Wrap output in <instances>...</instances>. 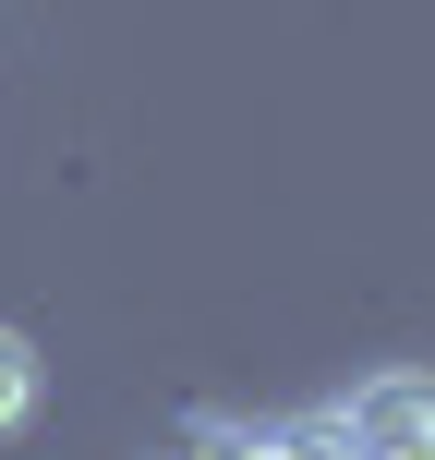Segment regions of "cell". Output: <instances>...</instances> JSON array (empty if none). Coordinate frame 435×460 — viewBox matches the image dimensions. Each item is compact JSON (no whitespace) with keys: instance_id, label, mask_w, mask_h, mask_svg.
Wrapping results in <instances>:
<instances>
[{"instance_id":"6da1fadb","label":"cell","mask_w":435,"mask_h":460,"mask_svg":"<svg viewBox=\"0 0 435 460\" xmlns=\"http://www.w3.org/2000/svg\"><path fill=\"white\" fill-rule=\"evenodd\" d=\"M326 437L351 460H435V376H412V364L363 376V388L326 412Z\"/></svg>"},{"instance_id":"7a4b0ae2","label":"cell","mask_w":435,"mask_h":460,"mask_svg":"<svg viewBox=\"0 0 435 460\" xmlns=\"http://www.w3.org/2000/svg\"><path fill=\"white\" fill-rule=\"evenodd\" d=\"M37 400H48L37 340H24V327H0V437H24V424H37Z\"/></svg>"}]
</instances>
